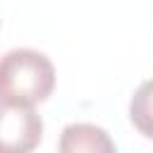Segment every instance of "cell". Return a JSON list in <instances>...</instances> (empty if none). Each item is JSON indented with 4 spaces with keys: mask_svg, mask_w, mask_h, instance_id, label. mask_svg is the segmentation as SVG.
Returning a JSON list of instances; mask_svg holds the SVG:
<instances>
[{
    "mask_svg": "<svg viewBox=\"0 0 153 153\" xmlns=\"http://www.w3.org/2000/svg\"><path fill=\"white\" fill-rule=\"evenodd\" d=\"M55 88V67L45 53L14 48L0 57V103L33 108Z\"/></svg>",
    "mask_w": 153,
    "mask_h": 153,
    "instance_id": "obj_1",
    "label": "cell"
},
{
    "mask_svg": "<svg viewBox=\"0 0 153 153\" xmlns=\"http://www.w3.org/2000/svg\"><path fill=\"white\" fill-rule=\"evenodd\" d=\"M43 139V120L33 108L0 103V153H33Z\"/></svg>",
    "mask_w": 153,
    "mask_h": 153,
    "instance_id": "obj_2",
    "label": "cell"
},
{
    "mask_svg": "<svg viewBox=\"0 0 153 153\" xmlns=\"http://www.w3.org/2000/svg\"><path fill=\"white\" fill-rule=\"evenodd\" d=\"M57 153H117L112 136L91 122H72L62 129Z\"/></svg>",
    "mask_w": 153,
    "mask_h": 153,
    "instance_id": "obj_3",
    "label": "cell"
}]
</instances>
